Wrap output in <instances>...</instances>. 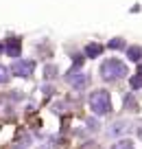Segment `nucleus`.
<instances>
[{
    "label": "nucleus",
    "instance_id": "6e6552de",
    "mask_svg": "<svg viewBox=\"0 0 142 149\" xmlns=\"http://www.w3.org/2000/svg\"><path fill=\"white\" fill-rule=\"evenodd\" d=\"M112 149H133V143L131 140H120V143H116Z\"/></svg>",
    "mask_w": 142,
    "mask_h": 149
},
{
    "label": "nucleus",
    "instance_id": "423d86ee",
    "mask_svg": "<svg viewBox=\"0 0 142 149\" xmlns=\"http://www.w3.org/2000/svg\"><path fill=\"white\" fill-rule=\"evenodd\" d=\"M103 53V46L101 44H87V48H85V55L87 57H98Z\"/></svg>",
    "mask_w": 142,
    "mask_h": 149
},
{
    "label": "nucleus",
    "instance_id": "4468645a",
    "mask_svg": "<svg viewBox=\"0 0 142 149\" xmlns=\"http://www.w3.org/2000/svg\"><path fill=\"white\" fill-rule=\"evenodd\" d=\"M140 136H142V130H140Z\"/></svg>",
    "mask_w": 142,
    "mask_h": 149
},
{
    "label": "nucleus",
    "instance_id": "7ed1b4c3",
    "mask_svg": "<svg viewBox=\"0 0 142 149\" xmlns=\"http://www.w3.org/2000/svg\"><path fill=\"white\" fill-rule=\"evenodd\" d=\"M33 70H35V61L33 59H18L11 66V72H13L15 77H31Z\"/></svg>",
    "mask_w": 142,
    "mask_h": 149
},
{
    "label": "nucleus",
    "instance_id": "0eeeda50",
    "mask_svg": "<svg viewBox=\"0 0 142 149\" xmlns=\"http://www.w3.org/2000/svg\"><path fill=\"white\" fill-rule=\"evenodd\" d=\"M127 57H129L131 61H138V59L142 57V48H140V46H129V48H127Z\"/></svg>",
    "mask_w": 142,
    "mask_h": 149
},
{
    "label": "nucleus",
    "instance_id": "f257e3e1",
    "mask_svg": "<svg viewBox=\"0 0 142 149\" xmlns=\"http://www.w3.org/2000/svg\"><path fill=\"white\" fill-rule=\"evenodd\" d=\"M127 74H129V70L120 59H105L101 64V77L105 81H118L123 77H127Z\"/></svg>",
    "mask_w": 142,
    "mask_h": 149
},
{
    "label": "nucleus",
    "instance_id": "9b49d317",
    "mask_svg": "<svg viewBox=\"0 0 142 149\" xmlns=\"http://www.w3.org/2000/svg\"><path fill=\"white\" fill-rule=\"evenodd\" d=\"M123 46V42L120 40H114V42H109V48H120Z\"/></svg>",
    "mask_w": 142,
    "mask_h": 149
},
{
    "label": "nucleus",
    "instance_id": "ddd939ff",
    "mask_svg": "<svg viewBox=\"0 0 142 149\" xmlns=\"http://www.w3.org/2000/svg\"><path fill=\"white\" fill-rule=\"evenodd\" d=\"M140 74H142V66H140Z\"/></svg>",
    "mask_w": 142,
    "mask_h": 149
},
{
    "label": "nucleus",
    "instance_id": "f03ea898",
    "mask_svg": "<svg viewBox=\"0 0 142 149\" xmlns=\"http://www.w3.org/2000/svg\"><path fill=\"white\" fill-rule=\"evenodd\" d=\"M90 107H92L94 114H98V116L107 114V112L112 110L109 92H107V90H94V92L90 94Z\"/></svg>",
    "mask_w": 142,
    "mask_h": 149
},
{
    "label": "nucleus",
    "instance_id": "20e7f679",
    "mask_svg": "<svg viewBox=\"0 0 142 149\" xmlns=\"http://www.w3.org/2000/svg\"><path fill=\"white\" fill-rule=\"evenodd\" d=\"M68 84L72 86V88H77V90H83L87 84H90V77H87L85 72H81V70H77V72H70L68 74Z\"/></svg>",
    "mask_w": 142,
    "mask_h": 149
},
{
    "label": "nucleus",
    "instance_id": "1a4fd4ad",
    "mask_svg": "<svg viewBox=\"0 0 142 149\" xmlns=\"http://www.w3.org/2000/svg\"><path fill=\"white\" fill-rule=\"evenodd\" d=\"M7 79H9V68H5V66L0 64V84H5Z\"/></svg>",
    "mask_w": 142,
    "mask_h": 149
},
{
    "label": "nucleus",
    "instance_id": "9d476101",
    "mask_svg": "<svg viewBox=\"0 0 142 149\" xmlns=\"http://www.w3.org/2000/svg\"><path fill=\"white\" fill-rule=\"evenodd\" d=\"M140 86H142V74H140V77H133V79H131V88H140Z\"/></svg>",
    "mask_w": 142,
    "mask_h": 149
},
{
    "label": "nucleus",
    "instance_id": "f8f14e48",
    "mask_svg": "<svg viewBox=\"0 0 142 149\" xmlns=\"http://www.w3.org/2000/svg\"><path fill=\"white\" fill-rule=\"evenodd\" d=\"M2 51H5V46H2V44H0V53H2Z\"/></svg>",
    "mask_w": 142,
    "mask_h": 149
},
{
    "label": "nucleus",
    "instance_id": "39448f33",
    "mask_svg": "<svg viewBox=\"0 0 142 149\" xmlns=\"http://www.w3.org/2000/svg\"><path fill=\"white\" fill-rule=\"evenodd\" d=\"M5 51L9 53L11 57H18V55H20V40H15V37H11L9 42L5 44Z\"/></svg>",
    "mask_w": 142,
    "mask_h": 149
}]
</instances>
